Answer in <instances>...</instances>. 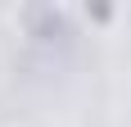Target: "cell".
<instances>
[{
	"label": "cell",
	"instance_id": "cell-1",
	"mask_svg": "<svg viewBox=\"0 0 131 127\" xmlns=\"http://www.w3.org/2000/svg\"><path fill=\"white\" fill-rule=\"evenodd\" d=\"M113 5H86V9H81V18H86V23H108V18H113Z\"/></svg>",
	"mask_w": 131,
	"mask_h": 127
}]
</instances>
